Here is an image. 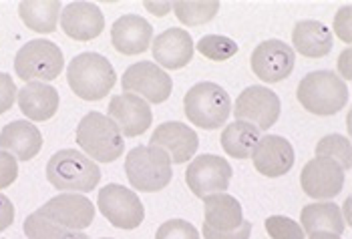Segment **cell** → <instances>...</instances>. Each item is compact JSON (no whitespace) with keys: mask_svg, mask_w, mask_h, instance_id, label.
<instances>
[{"mask_svg":"<svg viewBox=\"0 0 352 239\" xmlns=\"http://www.w3.org/2000/svg\"><path fill=\"white\" fill-rule=\"evenodd\" d=\"M47 179L56 191L89 193L101 181V169L77 149L56 151L47 163Z\"/></svg>","mask_w":352,"mask_h":239,"instance_id":"6da1fadb","label":"cell"},{"mask_svg":"<svg viewBox=\"0 0 352 239\" xmlns=\"http://www.w3.org/2000/svg\"><path fill=\"white\" fill-rule=\"evenodd\" d=\"M67 80L82 101H101L113 91L117 73L103 54L81 53L69 62Z\"/></svg>","mask_w":352,"mask_h":239,"instance_id":"7a4b0ae2","label":"cell"},{"mask_svg":"<svg viewBox=\"0 0 352 239\" xmlns=\"http://www.w3.org/2000/svg\"><path fill=\"white\" fill-rule=\"evenodd\" d=\"M300 105L318 117H330L349 103V87L330 71H316L300 80L296 91Z\"/></svg>","mask_w":352,"mask_h":239,"instance_id":"3957f363","label":"cell"},{"mask_svg":"<svg viewBox=\"0 0 352 239\" xmlns=\"http://www.w3.org/2000/svg\"><path fill=\"white\" fill-rule=\"evenodd\" d=\"M77 143L87 157L99 163H113L125 151V139L119 127L103 113H87L77 127Z\"/></svg>","mask_w":352,"mask_h":239,"instance_id":"277c9868","label":"cell"},{"mask_svg":"<svg viewBox=\"0 0 352 239\" xmlns=\"http://www.w3.org/2000/svg\"><path fill=\"white\" fill-rule=\"evenodd\" d=\"M186 117L199 129L216 131L226 127L232 115L230 95L216 82H197L184 99Z\"/></svg>","mask_w":352,"mask_h":239,"instance_id":"5b68a950","label":"cell"},{"mask_svg":"<svg viewBox=\"0 0 352 239\" xmlns=\"http://www.w3.org/2000/svg\"><path fill=\"white\" fill-rule=\"evenodd\" d=\"M171 161L162 149L153 145H139L125 159V177L137 191L155 193L171 181Z\"/></svg>","mask_w":352,"mask_h":239,"instance_id":"8992f818","label":"cell"},{"mask_svg":"<svg viewBox=\"0 0 352 239\" xmlns=\"http://www.w3.org/2000/svg\"><path fill=\"white\" fill-rule=\"evenodd\" d=\"M16 77L25 82H51L65 69L60 49L45 38L27 43L14 58Z\"/></svg>","mask_w":352,"mask_h":239,"instance_id":"52a82bcc","label":"cell"},{"mask_svg":"<svg viewBox=\"0 0 352 239\" xmlns=\"http://www.w3.org/2000/svg\"><path fill=\"white\" fill-rule=\"evenodd\" d=\"M97 205L103 217L117 229H137L145 217V207L135 191L117 183L105 185L99 191Z\"/></svg>","mask_w":352,"mask_h":239,"instance_id":"ba28073f","label":"cell"},{"mask_svg":"<svg viewBox=\"0 0 352 239\" xmlns=\"http://www.w3.org/2000/svg\"><path fill=\"white\" fill-rule=\"evenodd\" d=\"M121 87H123L125 93L137 95V97H141L147 103L162 105L171 95L173 80H171V77L163 71L160 65L141 60V62L131 65L123 73Z\"/></svg>","mask_w":352,"mask_h":239,"instance_id":"9c48e42d","label":"cell"},{"mask_svg":"<svg viewBox=\"0 0 352 239\" xmlns=\"http://www.w3.org/2000/svg\"><path fill=\"white\" fill-rule=\"evenodd\" d=\"M236 121H245L260 131H268L280 119V99L266 87H248L232 109Z\"/></svg>","mask_w":352,"mask_h":239,"instance_id":"30bf717a","label":"cell"},{"mask_svg":"<svg viewBox=\"0 0 352 239\" xmlns=\"http://www.w3.org/2000/svg\"><path fill=\"white\" fill-rule=\"evenodd\" d=\"M232 165L217 155H199L191 161L186 171V183L195 197L206 199L208 195L228 191L232 181Z\"/></svg>","mask_w":352,"mask_h":239,"instance_id":"8fae6325","label":"cell"},{"mask_svg":"<svg viewBox=\"0 0 352 239\" xmlns=\"http://www.w3.org/2000/svg\"><path fill=\"white\" fill-rule=\"evenodd\" d=\"M36 213L71 231L87 229L95 219V207L91 199L81 193H60L49 199L43 207H38Z\"/></svg>","mask_w":352,"mask_h":239,"instance_id":"7c38bea8","label":"cell"},{"mask_svg":"<svg viewBox=\"0 0 352 239\" xmlns=\"http://www.w3.org/2000/svg\"><path fill=\"white\" fill-rule=\"evenodd\" d=\"M252 71L254 75L264 82H280L288 79L294 71L296 54L290 45L282 41H264L252 53Z\"/></svg>","mask_w":352,"mask_h":239,"instance_id":"4fadbf2b","label":"cell"},{"mask_svg":"<svg viewBox=\"0 0 352 239\" xmlns=\"http://www.w3.org/2000/svg\"><path fill=\"white\" fill-rule=\"evenodd\" d=\"M344 173L346 171L338 163L326 157H316L304 165L300 173V185L312 199H332L342 191Z\"/></svg>","mask_w":352,"mask_h":239,"instance_id":"5bb4252c","label":"cell"},{"mask_svg":"<svg viewBox=\"0 0 352 239\" xmlns=\"http://www.w3.org/2000/svg\"><path fill=\"white\" fill-rule=\"evenodd\" d=\"M107 117L119 127L123 137H139L153 123V113L149 103L131 93L113 97L109 101Z\"/></svg>","mask_w":352,"mask_h":239,"instance_id":"9a60e30c","label":"cell"},{"mask_svg":"<svg viewBox=\"0 0 352 239\" xmlns=\"http://www.w3.org/2000/svg\"><path fill=\"white\" fill-rule=\"evenodd\" d=\"M294 147L278 135H264L252 151V163L264 177H282L294 167Z\"/></svg>","mask_w":352,"mask_h":239,"instance_id":"2e32d148","label":"cell"},{"mask_svg":"<svg viewBox=\"0 0 352 239\" xmlns=\"http://www.w3.org/2000/svg\"><path fill=\"white\" fill-rule=\"evenodd\" d=\"M149 143L153 147L162 149L163 153L169 157V161L175 165H182V163H188L190 159H193V155L199 147L197 133L191 127L184 125V123H177V121L162 123L153 131Z\"/></svg>","mask_w":352,"mask_h":239,"instance_id":"e0dca14e","label":"cell"},{"mask_svg":"<svg viewBox=\"0 0 352 239\" xmlns=\"http://www.w3.org/2000/svg\"><path fill=\"white\" fill-rule=\"evenodd\" d=\"M60 27L73 41H93L105 28V16L93 2H69L60 10Z\"/></svg>","mask_w":352,"mask_h":239,"instance_id":"ac0fdd59","label":"cell"},{"mask_svg":"<svg viewBox=\"0 0 352 239\" xmlns=\"http://www.w3.org/2000/svg\"><path fill=\"white\" fill-rule=\"evenodd\" d=\"M153 27L137 14H123L111 27V43L117 53L133 56L145 53L151 47Z\"/></svg>","mask_w":352,"mask_h":239,"instance_id":"d6986e66","label":"cell"},{"mask_svg":"<svg viewBox=\"0 0 352 239\" xmlns=\"http://www.w3.org/2000/svg\"><path fill=\"white\" fill-rule=\"evenodd\" d=\"M193 38L184 28H167L153 41L151 53L162 69L177 71L188 67L193 58Z\"/></svg>","mask_w":352,"mask_h":239,"instance_id":"ffe728a7","label":"cell"},{"mask_svg":"<svg viewBox=\"0 0 352 239\" xmlns=\"http://www.w3.org/2000/svg\"><path fill=\"white\" fill-rule=\"evenodd\" d=\"M43 147V135L30 121H12L0 131V151L16 161H30Z\"/></svg>","mask_w":352,"mask_h":239,"instance_id":"44dd1931","label":"cell"},{"mask_svg":"<svg viewBox=\"0 0 352 239\" xmlns=\"http://www.w3.org/2000/svg\"><path fill=\"white\" fill-rule=\"evenodd\" d=\"M204 225L214 231H234L244 223V209L236 197L223 191L204 199Z\"/></svg>","mask_w":352,"mask_h":239,"instance_id":"7402d4cb","label":"cell"},{"mask_svg":"<svg viewBox=\"0 0 352 239\" xmlns=\"http://www.w3.org/2000/svg\"><path fill=\"white\" fill-rule=\"evenodd\" d=\"M16 97L25 117L36 123L53 119L58 111V93L49 82H27Z\"/></svg>","mask_w":352,"mask_h":239,"instance_id":"603a6c76","label":"cell"},{"mask_svg":"<svg viewBox=\"0 0 352 239\" xmlns=\"http://www.w3.org/2000/svg\"><path fill=\"white\" fill-rule=\"evenodd\" d=\"M300 227L308 236L312 234H334L342 236L346 229V223L342 219L340 207L330 201H320V203H310L300 213Z\"/></svg>","mask_w":352,"mask_h":239,"instance_id":"cb8c5ba5","label":"cell"},{"mask_svg":"<svg viewBox=\"0 0 352 239\" xmlns=\"http://www.w3.org/2000/svg\"><path fill=\"white\" fill-rule=\"evenodd\" d=\"M292 45L302 56L322 58L332 51V32L318 21H300L292 30Z\"/></svg>","mask_w":352,"mask_h":239,"instance_id":"d4e9b609","label":"cell"},{"mask_svg":"<svg viewBox=\"0 0 352 239\" xmlns=\"http://www.w3.org/2000/svg\"><path fill=\"white\" fill-rule=\"evenodd\" d=\"M60 8L63 6L58 0H23L19 4V14L30 30L51 34L58 25Z\"/></svg>","mask_w":352,"mask_h":239,"instance_id":"484cf974","label":"cell"},{"mask_svg":"<svg viewBox=\"0 0 352 239\" xmlns=\"http://www.w3.org/2000/svg\"><path fill=\"white\" fill-rule=\"evenodd\" d=\"M219 141H221V149L230 157L240 161L248 159V157H252V151H254L256 143L260 141V129L245 121H234V123L226 125Z\"/></svg>","mask_w":352,"mask_h":239,"instance_id":"4316f807","label":"cell"},{"mask_svg":"<svg viewBox=\"0 0 352 239\" xmlns=\"http://www.w3.org/2000/svg\"><path fill=\"white\" fill-rule=\"evenodd\" d=\"M177 16V21L182 25H188V27H199V25H206L210 21H214V16L219 10V2L217 0H179V2H173V8H171Z\"/></svg>","mask_w":352,"mask_h":239,"instance_id":"83f0119b","label":"cell"},{"mask_svg":"<svg viewBox=\"0 0 352 239\" xmlns=\"http://www.w3.org/2000/svg\"><path fill=\"white\" fill-rule=\"evenodd\" d=\"M25 236L28 239H89L82 231H71L67 227H60L36 212L25 219Z\"/></svg>","mask_w":352,"mask_h":239,"instance_id":"f1b7e54d","label":"cell"},{"mask_svg":"<svg viewBox=\"0 0 352 239\" xmlns=\"http://www.w3.org/2000/svg\"><path fill=\"white\" fill-rule=\"evenodd\" d=\"M316 157L338 163L344 171L351 169V141L342 135H326L316 143Z\"/></svg>","mask_w":352,"mask_h":239,"instance_id":"f546056e","label":"cell"},{"mask_svg":"<svg viewBox=\"0 0 352 239\" xmlns=\"http://www.w3.org/2000/svg\"><path fill=\"white\" fill-rule=\"evenodd\" d=\"M195 49L199 51V54H204L206 58L216 60V62L228 60V58L238 54V45L232 38L221 36V34H208V36H204L197 43Z\"/></svg>","mask_w":352,"mask_h":239,"instance_id":"4dcf8cb0","label":"cell"},{"mask_svg":"<svg viewBox=\"0 0 352 239\" xmlns=\"http://www.w3.org/2000/svg\"><path fill=\"white\" fill-rule=\"evenodd\" d=\"M266 231L272 239H304L302 227L286 215H270L266 219Z\"/></svg>","mask_w":352,"mask_h":239,"instance_id":"1f68e13d","label":"cell"},{"mask_svg":"<svg viewBox=\"0 0 352 239\" xmlns=\"http://www.w3.org/2000/svg\"><path fill=\"white\" fill-rule=\"evenodd\" d=\"M155 239H199V231L186 219H169L160 225Z\"/></svg>","mask_w":352,"mask_h":239,"instance_id":"d6a6232c","label":"cell"},{"mask_svg":"<svg viewBox=\"0 0 352 239\" xmlns=\"http://www.w3.org/2000/svg\"><path fill=\"white\" fill-rule=\"evenodd\" d=\"M19 177V161L10 153L0 151V189L10 187Z\"/></svg>","mask_w":352,"mask_h":239,"instance_id":"836d02e7","label":"cell"},{"mask_svg":"<svg viewBox=\"0 0 352 239\" xmlns=\"http://www.w3.org/2000/svg\"><path fill=\"white\" fill-rule=\"evenodd\" d=\"M16 101V84L8 73H0V115L10 111Z\"/></svg>","mask_w":352,"mask_h":239,"instance_id":"e575fe53","label":"cell"},{"mask_svg":"<svg viewBox=\"0 0 352 239\" xmlns=\"http://www.w3.org/2000/svg\"><path fill=\"white\" fill-rule=\"evenodd\" d=\"M201 234H204V239H250L252 223L244 219V223L238 229H234V231H214V229H210V227L204 225Z\"/></svg>","mask_w":352,"mask_h":239,"instance_id":"d590c367","label":"cell"},{"mask_svg":"<svg viewBox=\"0 0 352 239\" xmlns=\"http://www.w3.org/2000/svg\"><path fill=\"white\" fill-rule=\"evenodd\" d=\"M351 6H344V8H342L340 12H336V16H334V32L338 34L340 41H344L346 45H351Z\"/></svg>","mask_w":352,"mask_h":239,"instance_id":"8d00e7d4","label":"cell"},{"mask_svg":"<svg viewBox=\"0 0 352 239\" xmlns=\"http://www.w3.org/2000/svg\"><path fill=\"white\" fill-rule=\"evenodd\" d=\"M14 221V205L12 201L0 193V231L8 229Z\"/></svg>","mask_w":352,"mask_h":239,"instance_id":"74e56055","label":"cell"},{"mask_svg":"<svg viewBox=\"0 0 352 239\" xmlns=\"http://www.w3.org/2000/svg\"><path fill=\"white\" fill-rule=\"evenodd\" d=\"M145 8L155 16H165L173 8V2H145Z\"/></svg>","mask_w":352,"mask_h":239,"instance_id":"f35d334b","label":"cell"},{"mask_svg":"<svg viewBox=\"0 0 352 239\" xmlns=\"http://www.w3.org/2000/svg\"><path fill=\"white\" fill-rule=\"evenodd\" d=\"M338 71L342 73V79H351V51L349 49L338 58Z\"/></svg>","mask_w":352,"mask_h":239,"instance_id":"ab89813d","label":"cell"},{"mask_svg":"<svg viewBox=\"0 0 352 239\" xmlns=\"http://www.w3.org/2000/svg\"><path fill=\"white\" fill-rule=\"evenodd\" d=\"M310 239H340V236H334V234H326V231H322V234H312Z\"/></svg>","mask_w":352,"mask_h":239,"instance_id":"60d3db41","label":"cell"},{"mask_svg":"<svg viewBox=\"0 0 352 239\" xmlns=\"http://www.w3.org/2000/svg\"><path fill=\"white\" fill-rule=\"evenodd\" d=\"M342 219H344V223H346V225L351 223V199H346V201H344V217H342Z\"/></svg>","mask_w":352,"mask_h":239,"instance_id":"b9f144b4","label":"cell"},{"mask_svg":"<svg viewBox=\"0 0 352 239\" xmlns=\"http://www.w3.org/2000/svg\"><path fill=\"white\" fill-rule=\"evenodd\" d=\"M103 239H111V238H103Z\"/></svg>","mask_w":352,"mask_h":239,"instance_id":"7bdbcfd3","label":"cell"}]
</instances>
